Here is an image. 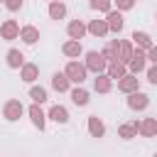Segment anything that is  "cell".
Returning a JSON list of instances; mask_svg holds the SVG:
<instances>
[{
  "instance_id": "6da1fadb",
  "label": "cell",
  "mask_w": 157,
  "mask_h": 157,
  "mask_svg": "<svg viewBox=\"0 0 157 157\" xmlns=\"http://www.w3.org/2000/svg\"><path fill=\"white\" fill-rule=\"evenodd\" d=\"M69 76H71V81H83V66H78V64H69Z\"/></svg>"
},
{
  "instance_id": "83f0119b",
  "label": "cell",
  "mask_w": 157,
  "mask_h": 157,
  "mask_svg": "<svg viewBox=\"0 0 157 157\" xmlns=\"http://www.w3.org/2000/svg\"><path fill=\"white\" fill-rule=\"evenodd\" d=\"M118 5H120V7H130V5H132V0H118Z\"/></svg>"
},
{
  "instance_id": "4316f807",
  "label": "cell",
  "mask_w": 157,
  "mask_h": 157,
  "mask_svg": "<svg viewBox=\"0 0 157 157\" xmlns=\"http://www.w3.org/2000/svg\"><path fill=\"white\" fill-rule=\"evenodd\" d=\"M120 132H123V135H125V137H130V135H132V128H130V125H125V128H123V130H120Z\"/></svg>"
},
{
  "instance_id": "7a4b0ae2",
  "label": "cell",
  "mask_w": 157,
  "mask_h": 157,
  "mask_svg": "<svg viewBox=\"0 0 157 157\" xmlns=\"http://www.w3.org/2000/svg\"><path fill=\"white\" fill-rule=\"evenodd\" d=\"M22 113V105L17 103V101H12V103H7V108H5V115L10 118V120H15L17 115Z\"/></svg>"
},
{
  "instance_id": "d4e9b609",
  "label": "cell",
  "mask_w": 157,
  "mask_h": 157,
  "mask_svg": "<svg viewBox=\"0 0 157 157\" xmlns=\"http://www.w3.org/2000/svg\"><path fill=\"white\" fill-rule=\"evenodd\" d=\"M108 78H101V81H96V88H101V91H108Z\"/></svg>"
},
{
  "instance_id": "30bf717a",
  "label": "cell",
  "mask_w": 157,
  "mask_h": 157,
  "mask_svg": "<svg viewBox=\"0 0 157 157\" xmlns=\"http://www.w3.org/2000/svg\"><path fill=\"white\" fill-rule=\"evenodd\" d=\"M54 88H56V91H64V88H66V76L56 74V76H54Z\"/></svg>"
},
{
  "instance_id": "7c38bea8",
  "label": "cell",
  "mask_w": 157,
  "mask_h": 157,
  "mask_svg": "<svg viewBox=\"0 0 157 157\" xmlns=\"http://www.w3.org/2000/svg\"><path fill=\"white\" fill-rule=\"evenodd\" d=\"M22 37H25V42H29V44H32V42H37V32H34L32 27H27V29L22 32Z\"/></svg>"
},
{
  "instance_id": "603a6c76",
  "label": "cell",
  "mask_w": 157,
  "mask_h": 157,
  "mask_svg": "<svg viewBox=\"0 0 157 157\" xmlns=\"http://www.w3.org/2000/svg\"><path fill=\"white\" fill-rule=\"evenodd\" d=\"M34 74H37V69H34V66H27V69H25V78H27V81H32V78H34Z\"/></svg>"
},
{
  "instance_id": "8992f818",
  "label": "cell",
  "mask_w": 157,
  "mask_h": 157,
  "mask_svg": "<svg viewBox=\"0 0 157 157\" xmlns=\"http://www.w3.org/2000/svg\"><path fill=\"white\" fill-rule=\"evenodd\" d=\"M71 98H74V103H76V105H83V103L88 101V93H86V91H78V88H76V91L71 93Z\"/></svg>"
},
{
  "instance_id": "ac0fdd59",
  "label": "cell",
  "mask_w": 157,
  "mask_h": 157,
  "mask_svg": "<svg viewBox=\"0 0 157 157\" xmlns=\"http://www.w3.org/2000/svg\"><path fill=\"white\" fill-rule=\"evenodd\" d=\"M64 52H66V54H78V44H76V42H69V44L64 47Z\"/></svg>"
},
{
  "instance_id": "484cf974",
  "label": "cell",
  "mask_w": 157,
  "mask_h": 157,
  "mask_svg": "<svg viewBox=\"0 0 157 157\" xmlns=\"http://www.w3.org/2000/svg\"><path fill=\"white\" fill-rule=\"evenodd\" d=\"M20 2H22V0H7V7H10V10H17Z\"/></svg>"
},
{
  "instance_id": "ffe728a7",
  "label": "cell",
  "mask_w": 157,
  "mask_h": 157,
  "mask_svg": "<svg viewBox=\"0 0 157 157\" xmlns=\"http://www.w3.org/2000/svg\"><path fill=\"white\" fill-rule=\"evenodd\" d=\"M64 15V5H52V17H61Z\"/></svg>"
},
{
  "instance_id": "5bb4252c",
  "label": "cell",
  "mask_w": 157,
  "mask_h": 157,
  "mask_svg": "<svg viewBox=\"0 0 157 157\" xmlns=\"http://www.w3.org/2000/svg\"><path fill=\"white\" fill-rule=\"evenodd\" d=\"M91 132H93L96 137H98V135H103V125H101L96 118H91Z\"/></svg>"
},
{
  "instance_id": "8fae6325",
  "label": "cell",
  "mask_w": 157,
  "mask_h": 157,
  "mask_svg": "<svg viewBox=\"0 0 157 157\" xmlns=\"http://www.w3.org/2000/svg\"><path fill=\"white\" fill-rule=\"evenodd\" d=\"M108 20H110V27H113V29H120V27H123V17H120V15H115V12H113Z\"/></svg>"
},
{
  "instance_id": "ba28073f",
  "label": "cell",
  "mask_w": 157,
  "mask_h": 157,
  "mask_svg": "<svg viewBox=\"0 0 157 157\" xmlns=\"http://www.w3.org/2000/svg\"><path fill=\"white\" fill-rule=\"evenodd\" d=\"M29 113H32V120H34V125H39V128H42V125H44V115H42V110L34 105Z\"/></svg>"
},
{
  "instance_id": "5b68a950",
  "label": "cell",
  "mask_w": 157,
  "mask_h": 157,
  "mask_svg": "<svg viewBox=\"0 0 157 157\" xmlns=\"http://www.w3.org/2000/svg\"><path fill=\"white\" fill-rule=\"evenodd\" d=\"M52 118H54L56 123H66V120H69L66 110H64V108H59V105H56V108H52Z\"/></svg>"
},
{
  "instance_id": "9a60e30c",
  "label": "cell",
  "mask_w": 157,
  "mask_h": 157,
  "mask_svg": "<svg viewBox=\"0 0 157 157\" xmlns=\"http://www.w3.org/2000/svg\"><path fill=\"white\" fill-rule=\"evenodd\" d=\"M15 32H17V27H15V22H7V25L2 27V34H5V37H12Z\"/></svg>"
},
{
  "instance_id": "44dd1931",
  "label": "cell",
  "mask_w": 157,
  "mask_h": 157,
  "mask_svg": "<svg viewBox=\"0 0 157 157\" xmlns=\"http://www.w3.org/2000/svg\"><path fill=\"white\" fill-rule=\"evenodd\" d=\"M142 64H145V61H142V54H137V56L132 59V69H135V71H140V69H142Z\"/></svg>"
},
{
  "instance_id": "3957f363",
  "label": "cell",
  "mask_w": 157,
  "mask_h": 157,
  "mask_svg": "<svg viewBox=\"0 0 157 157\" xmlns=\"http://www.w3.org/2000/svg\"><path fill=\"white\" fill-rule=\"evenodd\" d=\"M88 66H91V69H103V56L96 54V52H91V54H88Z\"/></svg>"
},
{
  "instance_id": "7402d4cb",
  "label": "cell",
  "mask_w": 157,
  "mask_h": 157,
  "mask_svg": "<svg viewBox=\"0 0 157 157\" xmlns=\"http://www.w3.org/2000/svg\"><path fill=\"white\" fill-rule=\"evenodd\" d=\"M132 86H135V78H125V81H120V88H123V91H130Z\"/></svg>"
},
{
  "instance_id": "52a82bcc",
  "label": "cell",
  "mask_w": 157,
  "mask_h": 157,
  "mask_svg": "<svg viewBox=\"0 0 157 157\" xmlns=\"http://www.w3.org/2000/svg\"><path fill=\"white\" fill-rule=\"evenodd\" d=\"M69 34L78 39V37L83 34V25H81V22H71V25H69Z\"/></svg>"
},
{
  "instance_id": "9c48e42d",
  "label": "cell",
  "mask_w": 157,
  "mask_h": 157,
  "mask_svg": "<svg viewBox=\"0 0 157 157\" xmlns=\"http://www.w3.org/2000/svg\"><path fill=\"white\" fill-rule=\"evenodd\" d=\"M7 61H10V66H20V61H22V54L12 49V52L7 54Z\"/></svg>"
},
{
  "instance_id": "cb8c5ba5",
  "label": "cell",
  "mask_w": 157,
  "mask_h": 157,
  "mask_svg": "<svg viewBox=\"0 0 157 157\" xmlns=\"http://www.w3.org/2000/svg\"><path fill=\"white\" fill-rule=\"evenodd\" d=\"M142 132H147V135H152V132H155V123H152V120H147V123L142 125Z\"/></svg>"
},
{
  "instance_id": "277c9868",
  "label": "cell",
  "mask_w": 157,
  "mask_h": 157,
  "mask_svg": "<svg viewBox=\"0 0 157 157\" xmlns=\"http://www.w3.org/2000/svg\"><path fill=\"white\" fill-rule=\"evenodd\" d=\"M130 105H132V108H145V105H147V96H142V93H135V96L130 98Z\"/></svg>"
},
{
  "instance_id": "2e32d148",
  "label": "cell",
  "mask_w": 157,
  "mask_h": 157,
  "mask_svg": "<svg viewBox=\"0 0 157 157\" xmlns=\"http://www.w3.org/2000/svg\"><path fill=\"white\" fill-rule=\"evenodd\" d=\"M132 39H137L142 47H150V39H147V34H142V32H135V34H132Z\"/></svg>"
},
{
  "instance_id": "f546056e",
  "label": "cell",
  "mask_w": 157,
  "mask_h": 157,
  "mask_svg": "<svg viewBox=\"0 0 157 157\" xmlns=\"http://www.w3.org/2000/svg\"><path fill=\"white\" fill-rule=\"evenodd\" d=\"M152 59H155V61H157V49H152Z\"/></svg>"
},
{
  "instance_id": "f1b7e54d",
  "label": "cell",
  "mask_w": 157,
  "mask_h": 157,
  "mask_svg": "<svg viewBox=\"0 0 157 157\" xmlns=\"http://www.w3.org/2000/svg\"><path fill=\"white\" fill-rule=\"evenodd\" d=\"M150 81H152V83H157V69H152V71H150Z\"/></svg>"
},
{
  "instance_id": "d6986e66",
  "label": "cell",
  "mask_w": 157,
  "mask_h": 157,
  "mask_svg": "<svg viewBox=\"0 0 157 157\" xmlns=\"http://www.w3.org/2000/svg\"><path fill=\"white\" fill-rule=\"evenodd\" d=\"M91 5L96 10H108V0H91Z\"/></svg>"
},
{
  "instance_id": "4fadbf2b",
  "label": "cell",
  "mask_w": 157,
  "mask_h": 157,
  "mask_svg": "<svg viewBox=\"0 0 157 157\" xmlns=\"http://www.w3.org/2000/svg\"><path fill=\"white\" fill-rule=\"evenodd\" d=\"M32 98H34L37 103H42V101H47V93H44V88H32Z\"/></svg>"
},
{
  "instance_id": "e0dca14e",
  "label": "cell",
  "mask_w": 157,
  "mask_h": 157,
  "mask_svg": "<svg viewBox=\"0 0 157 157\" xmlns=\"http://www.w3.org/2000/svg\"><path fill=\"white\" fill-rule=\"evenodd\" d=\"M91 32H93V34H103V32H105V25H103V22H93V25H91Z\"/></svg>"
}]
</instances>
